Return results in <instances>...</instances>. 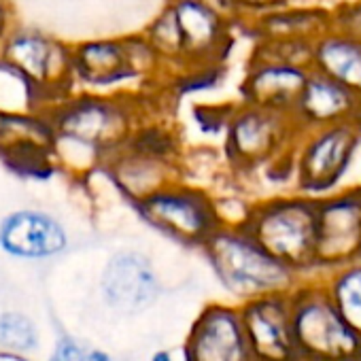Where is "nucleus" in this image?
I'll list each match as a JSON object with an SVG mask.
<instances>
[{
  "instance_id": "f257e3e1",
  "label": "nucleus",
  "mask_w": 361,
  "mask_h": 361,
  "mask_svg": "<svg viewBox=\"0 0 361 361\" xmlns=\"http://www.w3.org/2000/svg\"><path fill=\"white\" fill-rule=\"evenodd\" d=\"M202 253L221 287L240 302L291 293L304 276L272 255L245 226H221L202 247Z\"/></svg>"
},
{
  "instance_id": "6ab92c4d",
  "label": "nucleus",
  "mask_w": 361,
  "mask_h": 361,
  "mask_svg": "<svg viewBox=\"0 0 361 361\" xmlns=\"http://www.w3.org/2000/svg\"><path fill=\"white\" fill-rule=\"evenodd\" d=\"M75 77L90 87H119L138 81L123 39H98L81 43L73 51Z\"/></svg>"
},
{
  "instance_id": "cd10ccee",
  "label": "nucleus",
  "mask_w": 361,
  "mask_h": 361,
  "mask_svg": "<svg viewBox=\"0 0 361 361\" xmlns=\"http://www.w3.org/2000/svg\"><path fill=\"white\" fill-rule=\"evenodd\" d=\"M200 3L211 5L213 9H217V11L226 13V16H228V18H232L236 24H238V20H240V13H238V9H236V3H234V0H200Z\"/></svg>"
},
{
  "instance_id": "f03ea898",
  "label": "nucleus",
  "mask_w": 361,
  "mask_h": 361,
  "mask_svg": "<svg viewBox=\"0 0 361 361\" xmlns=\"http://www.w3.org/2000/svg\"><path fill=\"white\" fill-rule=\"evenodd\" d=\"M243 226L304 279L317 276L319 198L293 190L257 200L251 204Z\"/></svg>"
},
{
  "instance_id": "bb28decb",
  "label": "nucleus",
  "mask_w": 361,
  "mask_h": 361,
  "mask_svg": "<svg viewBox=\"0 0 361 361\" xmlns=\"http://www.w3.org/2000/svg\"><path fill=\"white\" fill-rule=\"evenodd\" d=\"M234 3H236V9L240 13V20H243V18H249V16H255V13L268 11V9H274V7L300 3V0H234Z\"/></svg>"
},
{
  "instance_id": "2f4dec72",
  "label": "nucleus",
  "mask_w": 361,
  "mask_h": 361,
  "mask_svg": "<svg viewBox=\"0 0 361 361\" xmlns=\"http://www.w3.org/2000/svg\"><path fill=\"white\" fill-rule=\"evenodd\" d=\"M5 26H7V16H5L3 5H0V37H3V32H5Z\"/></svg>"
},
{
  "instance_id": "0eeeda50",
  "label": "nucleus",
  "mask_w": 361,
  "mask_h": 361,
  "mask_svg": "<svg viewBox=\"0 0 361 361\" xmlns=\"http://www.w3.org/2000/svg\"><path fill=\"white\" fill-rule=\"evenodd\" d=\"M361 147L353 121L304 130L293 147V190L312 198L336 192Z\"/></svg>"
},
{
  "instance_id": "72a5a7b5",
  "label": "nucleus",
  "mask_w": 361,
  "mask_h": 361,
  "mask_svg": "<svg viewBox=\"0 0 361 361\" xmlns=\"http://www.w3.org/2000/svg\"><path fill=\"white\" fill-rule=\"evenodd\" d=\"M287 361H306V359H302V357H293V359H287Z\"/></svg>"
},
{
  "instance_id": "6e6552de",
  "label": "nucleus",
  "mask_w": 361,
  "mask_h": 361,
  "mask_svg": "<svg viewBox=\"0 0 361 361\" xmlns=\"http://www.w3.org/2000/svg\"><path fill=\"white\" fill-rule=\"evenodd\" d=\"M56 128L60 136L111 155L138 128V113L132 102L119 96H83L60 109Z\"/></svg>"
},
{
  "instance_id": "ddd939ff",
  "label": "nucleus",
  "mask_w": 361,
  "mask_h": 361,
  "mask_svg": "<svg viewBox=\"0 0 361 361\" xmlns=\"http://www.w3.org/2000/svg\"><path fill=\"white\" fill-rule=\"evenodd\" d=\"M185 41V68L200 64H226L234 47L236 22L200 0H168Z\"/></svg>"
},
{
  "instance_id": "aec40b11",
  "label": "nucleus",
  "mask_w": 361,
  "mask_h": 361,
  "mask_svg": "<svg viewBox=\"0 0 361 361\" xmlns=\"http://www.w3.org/2000/svg\"><path fill=\"white\" fill-rule=\"evenodd\" d=\"M312 68L334 77L361 96V39L331 28L314 41Z\"/></svg>"
},
{
  "instance_id": "7ed1b4c3",
  "label": "nucleus",
  "mask_w": 361,
  "mask_h": 361,
  "mask_svg": "<svg viewBox=\"0 0 361 361\" xmlns=\"http://www.w3.org/2000/svg\"><path fill=\"white\" fill-rule=\"evenodd\" d=\"M106 166L132 204L183 178L176 136L164 126H138L128 142L109 155Z\"/></svg>"
},
{
  "instance_id": "473e14b6",
  "label": "nucleus",
  "mask_w": 361,
  "mask_h": 361,
  "mask_svg": "<svg viewBox=\"0 0 361 361\" xmlns=\"http://www.w3.org/2000/svg\"><path fill=\"white\" fill-rule=\"evenodd\" d=\"M331 361H361V353H359V355H346V357H338V359H331Z\"/></svg>"
},
{
  "instance_id": "a211bd4d",
  "label": "nucleus",
  "mask_w": 361,
  "mask_h": 361,
  "mask_svg": "<svg viewBox=\"0 0 361 361\" xmlns=\"http://www.w3.org/2000/svg\"><path fill=\"white\" fill-rule=\"evenodd\" d=\"M359 98L361 96H357L344 83L336 81L334 77L317 68H310L304 90L291 115L302 128V132L334 126L353 119Z\"/></svg>"
},
{
  "instance_id": "4be33fe9",
  "label": "nucleus",
  "mask_w": 361,
  "mask_h": 361,
  "mask_svg": "<svg viewBox=\"0 0 361 361\" xmlns=\"http://www.w3.org/2000/svg\"><path fill=\"white\" fill-rule=\"evenodd\" d=\"M147 39L153 43V47L159 51L161 60L166 62V68L174 73L185 68V41L180 32L178 18L172 9V5L166 0L161 11L147 24L145 28ZM170 75V77H172Z\"/></svg>"
},
{
  "instance_id": "9b49d317",
  "label": "nucleus",
  "mask_w": 361,
  "mask_h": 361,
  "mask_svg": "<svg viewBox=\"0 0 361 361\" xmlns=\"http://www.w3.org/2000/svg\"><path fill=\"white\" fill-rule=\"evenodd\" d=\"M100 295L111 310L132 317L145 312L159 300L161 281L145 253L121 249L102 268Z\"/></svg>"
},
{
  "instance_id": "b1692460",
  "label": "nucleus",
  "mask_w": 361,
  "mask_h": 361,
  "mask_svg": "<svg viewBox=\"0 0 361 361\" xmlns=\"http://www.w3.org/2000/svg\"><path fill=\"white\" fill-rule=\"evenodd\" d=\"M249 60L312 68L314 43L312 41H289V39H257Z\"/></svg>"
},
{
  "instance_id": "9d476101",
  "label": "nucleus",
  "mask_w": 361,
  "mask_h": 361,
  "mask_svg": "<svg viewBox=\"0 0 361 361\" xmlns=\"http://www.w3.org/2000/svg\"><path fill=\"white\" fill-rule=\"evenodd\" d=\"M183 361H255L240 306L228 302L207 304L190 327Z\"/></svg>"
},
{
  "instance_id": "c85d7f7f",
  "label": "nucleus",
  "mask_w": 361,
  "mask_h": 361,
  "mask_svg": "<svg viewBox=\"0 0 361 361\" xmlns=\"http://www.w3.org/2000/svg\"><path fill=\"white\" fill-rule=\"evenodd\" d=\"M0 361H30L28 355H20V353H9L0 348Z\"/></svg>"
},
{
  "instance_id": "f3484780",
  "label": "nucleus",
  "mask_w": 361,
  "mask_h": 361,
  "mask_svg": "<svg viewBox=\"0 0 361 361\" xmlns=\"http://www.w3.org/2000/svg\"><path fill=\"white\" fill-rule=\"evenodd\" d=\"M308 73L310 68L302 66L249 60L238 90L240 100L272 111L293 113Z\"/></svg>"
},
{
  "instance_id": "412c9836",
  "label": "nucleus",
  "mask_w": 361,
  "mask_h": 361,
  "mask_svg": "<svg viewBox=\"0 0 361 361\" xmlns=\"http://www.w3.org/2000/svg\"><path fill=\"white\" fill-rule=\"evenodd\" d=\"M344 321L361 336V259L319 276Z\"/></svg>"
},
{
  "instance_id": "2eb2a0df",
  "label": "nucleus",
  "mask_w": 361,
  "mask_h": 361,
  "mask_svg": "<svg viewBox=\"0 0 361 361\" xmlns=\"http://www.w3.org/2000/svg\"><path fill=\"white\" fill-rule=\"evenodd\" d=\"M238 30L249 32L257 39H289V41H317L334 28L331 9L321 5H302L289 3L274 7L249 18H243L236 24Z\"/></svg>"
},
{
  "instance_id": "c756f323",
  "label": "nucleus",
  "mask_w": 361,
  "mask_h": 361,
  "mask_svg": "<svg viewBox=\"0 0 361 361\" xmlns=\"http://www.w3.org/2000/svg\"><path fill=\"white\" fill-rule=\"evenodd\" d=\"M149 361H176L170 350H155Z\"/></svg>"
},
{
  "instance_id": "f8f14e48",
  "label": "nucleus",
  "mask_w": 361,
  "mask_h": 361,
  "mask_svg": "<svg viewBox=\"0 0 361 361\" xmlns=\"http://www.w3.org/2000/svg\"><path fill=\"white\" fill-rule=\"evenodd\" d=\"M238 306L255 361H287L298 357L289 293H268Z\"/></svg>"
},
{
  "instance_id": "dca6fc26",
  "label": "nucleus",
  "mask_w": 361,
  "mask_h": 361,
  "mask_svg": "<svg viewBox=\"0 0 361 361\" xmlns=\"http://www.w3.org/2000/svg\"><path fill=\"white\" fill-rule=\"evenodd\" d=\"M5 58L9 68L22 75L26 83L51 87L54 83L75 77L73 51H68L62 43L41 35L13 37L7 43Z\"/></svg>"
},
{
  "instance_id": "a878e982",
  "label": "nucleus",
  "mask_w": 361,
  "mask_h": 361,
  "mask_svg": "<svg viewBox=\"0 0 361 361\" xmlns=\"http://www.w3.org/2000/svg\"><path fill=\"white\" fill-rule=\"evenodd\" d=\"M334 28L350 35L355 39H361V0H346L331 9Z\"/></svg>"
},
{
  "instance_id": "5701e85b",
  "label": "nucleus",
  "mask_w": 361,
  "mask_h": 361,
  "mask_svg": "<svg viewBox=\"0 0 361 361\" xmlns=\"http://www.w3.org/2000/svg\"><path fill=\"white\" fill-rule=\"evenodd\" d=\"M0 348L20 355H35L41 348V329L22 310L0 312Z\"/></svg>"
},
{
  "instance_id": "1a4fd4ad",
  "label": "nucleus",
  "mask_w": 361,
  "mask_h": 361,
  "mask_svg": "<svg viewBox=\"0 0 361 361\" xmlns=\"http://www.w3.org/2000/svg\"><path fill=\"white\" fill-rule=\"evenodd\" d=\"M361 259V185L319 198L317 276Z\"/></svg>"
},
{
  "instance_id": "7c9ffc66",
  "label": "nucleus",
  "mask_w": 361,
  "mask_h": 361,
  "mask_svg": "<svg viewBox=\"0 0 361 361\" xmlns=\"http://www.w3.org/2000/svg\"><path fill=\"white\" fill-rule=\"evenodd\" d=\"M353 126L359 130V134H361V98H359V104H357V109H355V115H353Z\"/></svg>"
},
{
  "instance_id": "4468645a",
  "label": "nucleus",
  "mask_w": 361,
  "mask_h": 361,
  "mask_svg": "<svg viewBox=\"0 0 361 361\" xmlns=\"http://www.w3.org/2000/svg\"><path fill=\"white\" fill-rule=\"evenodd\" d=\"M0 249L16 259L43 262L68 249V232L54 215L22 209L0 221Z\"/></svg>"
},
{
  "instance_id": "423d86ee",
  "label": "nucleus",
  "mask_w": 361,
  "mask_h": 361,
  "mask_svg": "<svg viewBox=\"0 0 361 361\" xmlns=\"http://www.w3.org/2000/svg\"><path fill=\"white\" fill-rule=\"evenodd\" d=\"M300 134L302 128L291 113L240 100L224 130V155L234 172L249 174L289 153Z\"/></svg>"
},
{
  "instance_id": "393cba45",
  "label": "nucleus",
  "mask_w": 361,
  "mask_h": 361,
  "mask_svg": "<svg viewBox=\"0 0 361 361\" xmlns=\"http://www.w3.org/2000/svg\"><path fill=\"white\" fill-rule=\"evenodd\" d=\"M47 361H113V357L104 348L83 338H77L73 334H62L58 336Z\"/></svg>"
},
{
  "instance_id": "20e7f679",
  "label": "nucleus",
  "mask_w": 361,
  "mask_h": 361,
  "mask_svg": "<svg viewBox=\"0 0 361 361\" xmlns=\"http://www.w3.org/2000/svg\"><path fill=\"white\" fill-rule=\"evenodd\" d=\"M138 217L170 240L202 249L224 226L219 200L207 188L192 185L185 178L157 190L134 204Z\"/></svg>"
},
{
  "instance_id": "39448f33",
  "label": "nucleus",
  "mask_w": 361,
  "mask_h": 361,
  "mask_svg": "<svg viewBox=\"0 0 361 361\" xmlns=\"http://www.w3.org/2000/svg\"><path fill=\"white\" fill-rule=\"evenodd\" d=\"M289 295L298 357L331 361L361 353V336L338 312L319 276L300 281Z\"/></svg>"
}]
</instances>
